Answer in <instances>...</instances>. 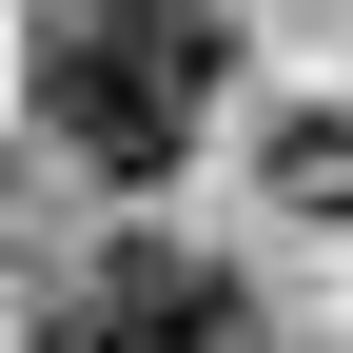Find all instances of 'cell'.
Returning a JSON list of instances; mask_svg holds the SVG:
<instances>
[{"mask_svg": "<svg viewBox=\"0 0 353 353\" xmlns=\"http://www.w3.org/2000/svg\"><path fill=\"white\" fill-rule=\"evenodd\" d=\"M39 353H236V275L176 255V236H118L99 275L39 314Z\"/></svg>", "mask_w": 353, "mask_h": 353, "instance_id": "obj_2", "label": "cell"}, {"mask_svg": "<svg viewBox=\"0 0 353 353\" xmlns=\"http://www.w3.org/2000/svg\"><path fill=\"white\" fill-rule=\"evenodd\" d=\"M236 79V20L216 0H39V138L99 176H176Z\"/></svg>", "mask_w": 353, "mask_h": 353, "instance_id": "obj_1", "label": "cell"}]
</instances>
